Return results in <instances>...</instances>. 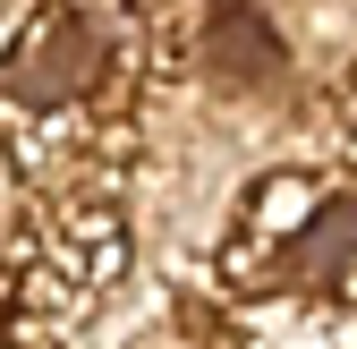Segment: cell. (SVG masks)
<instances>
[{"mask_svg": "<svg viewBox=\"0 0 357 349\" xmlns=\"http://www.w3.org/2000/svg\"><path fill=\"white\" fill-rule=\"evenodd\" d=\"M324 188H332V179H324L315 162H273L264 179L238 188V222H230V230H247V239H264V247H289V239L324 213Z\"/></svg>", "mask_w": 357, "mask_h": 349, "instance_id": "1", "label": "cell"}, {"mask_svg": "<svg viewBox=\"0 0 357 349\" xmlns=\"http://www.w3.org/2000/svg\"><path fill=\"white\" fill-rule=\"evenodd\" d=\"M34 17H43V9H26V0H0V60H9L17 43L34 34Z\"/></svg>", "mask_w": 357, "mask_h": 349, "instance_id": "2", "label": "cell"}]
</instances>
